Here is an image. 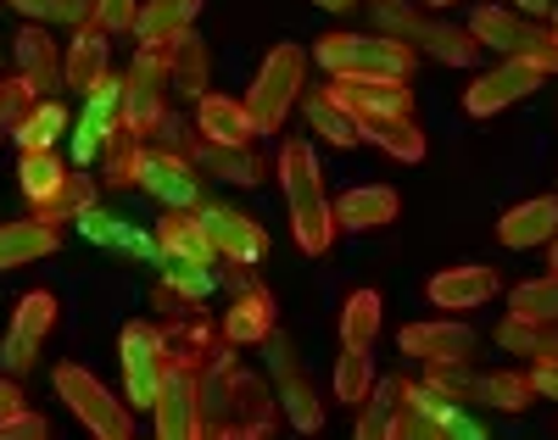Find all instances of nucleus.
Wrapping results in <instances>:
<instances>
[{
	"mask_svg": "<svg viewBox=\"0 0 558 440\" xmlns=\"http://www.w3.org/2000/svg\"><path fill=\"white\" fill-rule=\"evenodd\" d=\"M279 190H286V201L302 207L313 195H324V173H318V157L307 139H291L286 151H279Z\"/></svg>",
	"mask_w": 558,
	"mask_h": 440,
	"instance_id": "nucleus-24",
	"label": "nucleus"
},
{
	"mask_svg": "<svg viewBox=\"0 0 558 440\" xmlns=\"http://www.w3.org/2000/svg\"><path fill=\"white\" fill-rule=\"evenodd\" d=\"M397 352L402 357H418V363H463L475 357V329L470 323H447V318H430V323H408L397 334Z\"/></svg>",
	"mask_w": 558,
	"mask_h": 440,
	"instance_id": "nucleus-8",
	"label": "nucleus"
},
{
	"mask_svg": "<svg viewBox=\"0 0 558 440\" xmlns=\"http://www.w3.org/2000/svg\"><path fill=\"white\" fill-rule=\"evenodd\" d=\"M391 218H397V190H386V184H352L336 201V229H352V234L386 229Z\"/></svg>",
	"mask_w": 558,
	"mask_h": 440,
	"instance_id": "nucleus-16",
	"label": "nucleus"
},
{
	"mask_svg": "<svg viewBox=\"0 0 558 440\" xmlns=\"http://www.w3.org/2000/svg\"><path fill=\"white\" fill-rule=\"evenodd\" d=\"M268 329H274V296L263 284L241 290L223 313V340L229 346H257V340H268Z\"/></svg>",
	"mask_w": 558,
	"mask_h": 440,
	"instance_id": "nucleus-18",
	"label": "nucleus"
},
{
	"mask_svg": "<svg viewBox=\"0 0 558 440\" xmlns=\"http://www.w3.org/2000/svg\"><path fill=\"white\" fill-rule=\"evenodd\" d=\"M553 39H558V12H553Z\"/></svg>",
	"mask_w": 558,
	"mask_h": 440,
	"instance_id": "nucleus-60",
	"label": "nucleus"
},
{
	"mask_svg": "<svg viewBox=\"0 0 558 440\" xmlns=\"http://www.w3.org/2000/svg\"><path fill=\"white\" fill-rule=\"evenodd\" d=\"M140 0H89V28L101 34H134Z\"/></svg>",
	"mask_w": 558,
	"mask_h": 440,
	"instance_id": "nucleus-46",
	"label": "nucleus"
},
{
	"mask_svg": "<svg viewBox=\"0 0 558 440\" xmlns=\"http://www.w3.org/2000/svg\"><path fill=\"white\" fill-rule=\"evenodd\" d=\"M368 390H375V357H368V346H347L336 363V402L363 407Z\"/></svg>",
	"mask_w": 558,
	"mask_h": 440,
	"instance_id": "nucleus-35",
	"label": "nucleus"
},
{
	"mask_svg": "<svg viewBox=\"0 0 558 440\" xmlns=\"http://www.w3.org/2000/svg\"><path fill=\"white\" fill-rule=\"evenodd\" d=\"M168 62H173V45L168 39H140V51L123 73V84H151V89H168Z\"/></svg>",
	"mask_w": 558,
	"mask_h": 440,
	"instance_id": "nucleus-40",
	"label": "nucleus"
},
{
	"mask_svg": "<svg viewBox=\"0 0 558 440\" xmlns=\"http://www.w3.org/2000/svg\"><path fill=\"white\" fill-rule=\"evenodd\" d=\"M0 440H51V418H39V413H7L0 418Z\"/></svg>",
	"mask_w": 558,
	"mask_h": 440,
	"instance_id": "nucleus-50",
	"label": "nucleus"
},
{
	"mask_svg": "<svg viewBox=\"0 0 558 440\" xmlns=\"http://www.w3.org/2000/svg\"><path fill=\"white\" fill-rule=\"evenodd\" d=\"M413 39L430 45V57L447 62V68H481V51H486L470 28H452V23H418Z\"/></svg>",
	"mask_w": 558,
	"mask_h": 440,
	"instance_id": "nucleus-25",
	"label": "nucleus"
},
{
	"mask_svg": "<svg viewBox=\"0 0 558 440\" xmlns=\"http://www.w3.org/2000/svg\"><path fill=\"white\" fill-rule=\"evenodd\" d=\"M475 407L525 413V407H531V379H525V374H486V379L475 384Z\"/></svg>",
	"mask_w": 558,
	"mask_h": 440,
	"instance_id": "nucleus-38",
	"label": "nucleus"
},
{
	"mask_svg": "<svg viewBox=\"0 0 558 440\" xmlns=\"http://www.w3.org/2000/svg\"><path fill=\"white\" fill-rule=\"evenodd\" d=\"M140 151H146L140 139L118 134V139L107 145V151H101V179H107V184H118V190L140 184Z\"/></svg>",
	"mask_w": 558,
	"mask_h": 440,
	"instance_id": "nucleus-42",
	"label": "nucleus"
},
{
	"mask_svg": "<svg viewBox=\"0 0 558 440\" xmlns=\"http://www.w3.org/2000/svg\"><path fill=\"white\" fill-rule=\"evenodd\" d=\"M223 279H229V290H235V296H241V290H252V273H246V262L223 268Z\"/></svg>",
	"mask_w": 558,
	"mask_h": 440,
	"instance_id": "nucleus-55",
	"label": "nucleus"
},
{
	"mask_svg": "<svg viewBox=\"0 0 558 440\" xmlns=\"http://www.w3.org/2000/svg\"><path fill=\"white\" fill-rule=\"evenodd\" d=\"M547 246H553V273H558V234H553V240H547Z\"/></svg>",
	"mask_w": 558,
	"mask_h": 440,
	"instance_id": "nucleus-58",
	"label": "nucleus"
},
{
	"mask_svg": "<svg viewBox=\"0 0 558 440\" xmlns=\"http://www.w3.org/2000/svg\"><path fill=\"white\" fill-rule=\"evenodd\" d=\"M425 384L436 390V396L458 402V407H475V374H470V357L463 363H425Z\"/></svg>",
	"mask_w": 558,
	"mask_h": 440,
	"instance_id": "nucleus-39",
	"label": "nucleus"
},
{
	"mask_svg": "<svg viewBox=\"0 0 558 440\" xmlns=\"http://www.w3.org/2000/svg\"><path fill=\"white\" fill-rule=\"evenodd\" d=\"M123 352V390L134 413H151L162 396V329L157 323H123L118 334Z\"/></svg>",
	"mask_w": 558,
	"mask_h": 440,
	"instance_id": "nucleus-4",
	"label": "nucleus"
},
{
	"mask_svg": "<svg viewBox=\"0 0 558 440\" xmlns=\"http://www.w3.org/2000/svg\"><path fill=\"white\" fill-rule=\"evenodd\" d=\"M525 379H531V396H547V402H558V363H536Z\"/></svg>",
	"mask_w": 558,
	"mask_h": 440,
	"instance_id": "nucleus-52",
	"label": "nucleus"
},
{
	"mask_svg": "<svg viewBox=\"0 0 558 440\" xmlns=\"http://www.w3.org/2000/svg\"><path fill=\"white\" fill-rule=\"evenodd\" d=\"M162 112H168L162 89H151V84H123L118 123H123V134H129V139H140V145H146V139L157 134V118H162Z\"/></svg>",
	"mask_w": 558,
	"mask_h": 440,
	"instance_id": "nucleus-26",
	"label": "nucleus"
},
{
	"mask_svg": "<svg viewBox=\"0 0 558 440\" xmlns=\"http://www.w3.org/2000/svg\"><path fill=\"white\" fill-rule=\"evenodd\" d=\"M62 129H68V112H62V101L51 95V101H34L28 107V118L17 123L12 139H17V151H51Z\"/></svg>",
	"mask_w": 558,
	"mask_h": 440,
	"instance_id": "nucleus-32",
	"label": "nucleus"
},
{
	"mask_svg": "<svg viewBox=\"0 0 558 440\" xmlns=\"http://www.w3.org/2000/svg\"><path fill=\"white\" fill-rule=\"evenodd\" d=\"M520 12H531V17H542V12H553V0H514Z\"/></svg>",
	"mask_w": 558,
	"mask_h": 440,
	"instance_id": "nucleus-56",
	"label": "nucleus"
},
{
	"mask_svg": "<svg viewBox=\"0 0 558 440\" xmlns=\"http://www.w3.org/2000/svg\"><path fill=\"white\" fill-rule=\"evenodd\" d=\"M196 168L213 173V179H223V184H263V173H268L252 145H213V139H202Z\"/></svg>",
	"mask_w": 558,
	"mask_h": 440,
	"instance_id": "nucleus-23",
	"label": "nucleus"
},
{
	"mask_svg": "<svg viewBox=\"0 0 558 440\" xmlns=\"http://www.w3.org/2000/svg\"><path fill=\"white\" fill-rule=\"evenodd\" d=\"M536 28H542V23L508 12V7H475V17H470V34H475L481 45H492V51H508V57H520L525 45L536 39Z\"/></svg>",
	"mask_w": 558,
	"mask_h": 440,
	"instance_id": "nucleus-20",
	"label": "nucleus"
},
{
	"mask_svg": "<svg viewBox=\"0 0 558 440\" xmlns=\"http://www.w3.org/2000/svg\"><path fill=\"white\" fill-rule=\"evenodd\" d=\"M140 190H151L162 207H179V212H196L202 207V179H196V162H184L179 151H140Z\"/></svg>",
	"mask_w": 558,
	"mask_h": 440,
	"instance_id": "nucleus-6",
	"label": "nucleus"
},
{
	"mask_svg": "<svg viewBox=\"0 0 558 440\" xmlns=\"http://www.w3.org/2000/svg\"><path fill=\"white\" fill-rule=\"evenodd\" d=\"M324 95L357 123H368V118H413L408 78H330Z\"/></svg>",
	"mask_w": 558,
	"mask_h": 440,
	"instance_id": "nucleus-5",
	"label": "nucleus"
},
{
	"mask_svg": "<svg viewBox=\"0 0 558 440\" xmlns=\"http://www.w3.org/2000/svg\"><path fill=\"white\" fill-rule=\"evenodd\" d=\"M151 139H162V151H179L184 162H196V151H202V129H196V123H184L179 112H162Z\"/></svg>",
	"mask_w": 558,
	"mask_h": 440,
	"instance_id": "nucleus-45",
	"label": "nucleus"
},
{
	"mask_svg": "<svg viewBox=\"0 0 558 440\" xmlns=\"http://www.w3.org/2000/svg\"><path fill=\"white\" fill-rule=\"evenodd\" d=\"M7 7H17L23 17H34V23H62V28H84L89 23V0H7Z\"/></svg>",
	"mask_w": 558,
	"mask_h": 440,
	"instance_id": "nucleus-41",
	"label": "nucleus"
},
{
	"mask_svg": "<svg viewBox=\"0 0 558 440\" xmlns=\"http://www.w3.org/2000/svg\"><path fill=\"white\" fill-rule=\"evenodd\" d=\"M12 329H23V334H34V340L51 334V329H57V296H51V290H28V296L17 302Z\"/></svg>",
	"mask_w": 558,
	"mask_h": 440,
	"instance_id": "nucleus-44",
	"label": "nucleus"
},
{
	"mask_svg": "<svg viewBox=\"0 0 558 440\" xmlns=\"http://www.w3.org/2000/svg\"><path fill=\"white\" fill-rule=\"evenodd\" d=\"M39 346H45V340H34V334L12 329L7 340H0V363H7V374H12V379H17V374H28V368L39 363Z\"/></svg>",
	"mask_w": 558,
	"mask_h": 440,
	"instance_id": "nucleus-49",
	"label": "nucleus"
},
{
	"mask_svg": "<svg viewBox=\"0 0 558 440\" xmlns=\"http://www.w3.org/2000/svg\"><path fill=\"white\" fill-rule=\"evenodd\" d=\"M279 407H286L291 429H302V435H318V429H324V407H318L313 384H307L296 368H291V374H279Z\"/></svg>",
	"mask_w": 558,
	"mask_h": 440,
	"instance_id": "nucleus-33",
	"label": "nucleus"
},
{
	"mask_svg": "<svg viewBox=\"0 0 558 440\" xmlns=\"http://www.w3.org/2000/svg\"><path fill=\"white\" fill-rule=\"evenodd\" d=\"M17 407H23V390H17V379H12V374H0V418L17 413Z\"/></svg>",
	"mask_w": 558,
	"mask_h": 440,
	"instance_id": "nucleus-54",
	"label": "nucleus"
},
{
	"mask_svg": "<svg viewBox=\"0 0 558 440\" xmlns=\"http://www.w3.org/2000/svg\"><path fill=\"white\" fill-rule=\"evenodd\" d=\"M57 246H62L57 223H39V218L0 223V273H7V268H28L39 257H57Z\"/></svg>",
	"mask_w": 558,
	"mask_h": 440,
	"instance_id": "nucleus-17",
	"label": "nucleus"
},
{
	"mask_svg": "<svg viewBox=\"0 0 558 440\" xmlns=\"http://www.w3.org/2000/svg\"><path fill=\"white\" fill-rule=\"evenodd\" d=\"M84 207H96V179H78V173H68L45 201H34V218L39 223H68V218H78Z\"/></svg>",
	"mask_w": 558,
	"mask_h": 440,
	"instance_id": "nucleus-31",
	"label": "nucleus"
},
{
	"mask_svg": "<svg viewBox=\"0 0 558 440\" xmlns=\"http://www.w3.org/2000/svg\"><path fill=\"white\" fill-rule=\"evenodd\" d=\"M302 73H307L302 45H274L268 51V62L257 68V84L246 95V112H252L257 134H279V123H286V112L296 107V95H302Z\"/></svg>",
	"mask_w": 558,
	"mask_h": 440,
	"instance_id": "nucleus-2",
	"label": "nucleus"
},
{
	"mask_svg": "<svg viewBox=\"0 0 558 440\" xmlns=\"http://www.w3.org/2000/svg\"><path fill=\"white\" fill-rule=\"evenodd\" d=\"M531 357H536V363H558V323H542V334H536Z\"/></svg>",
	"mask_w": 558,
	"mask_h": 440,
	"instance_id": "nucleus-53",
	"label": "nucleus"
},
{
	"mask_svg": "<svg viewBox=\"0 0 558 440\" xmlns=\"http://www.w3.org/2000/svg\"><path fill=\"white\" fill-rule=\"evenodd\" d=\"M497 290H502L497 268L463 262V268H447V273H436V279H430V302H436V307H447V313H470V307L492 302Z\"/></svg>",
	"mask_w": 558,
	"mask_h": 440,
	"instance_id": "nucleus-13",
	"label": "nucleus"
},
{
	"mask_svg": "<svg viewBox=\"0 0 558 440\" xmlns=\"http://www.w3.org/2000/svg\"><path fill=\"white\" fill-rule=\"evenodd\" d=\"M313 62L336 78H413V45L397 34H324Z\"/></svg>",
	"mask_w": 558,
	"mask_h": 440,
	"instance_id": "nucleus-1",
	"label": "nucleus"
},
{
	"mask_svg": "<svg viewBox=\"0 0 558 440\" xmlns=\"http://www.w3.org/2000/svg\"><path fill=\"white\" fill-rule=\"evenodd\" d=\"M375 334H380V296L375 290H352L341 307V340L347 346H368Z\"/></svg>",
	"mask_w": 558,
	"mask_h": 440,
	"instance_id": "nucleus-37",
	"label": "nucleus"
},
{
	"mask_svg": "<svg viewBox=\"0 0 558 440\" xmlns=\"http://www.w3.org/2000/svg\"><path fill=\"white\" fill-rule=\"evenodd\" d=\"M151 307L162 313V323H173V318H191V313H196L202 302H184V296H179V290H173V284L162 279V284L151 290Z\"/></svg>",
	"mask_w": 558,
	"mask_h": 440,
	"instance_id": "nucleus-51",
	"label": "nucleus"
},
{
	"mask_svg": "<svg viewBox=\"0 0 558 440\" xmlns=\"http://www.w3.org/2000/svg\"><path fill=\"white\" fill-rule=\"evenodd\" d=\"M62 179H68V168L57 162V151H23V195L28 201H45Z\"/></svg>",
	"mask_w": 558,
	"mask_h": 440,
	"instance_id": "nucleus-43",
	"label": "nucleus"
},
{
	"mask_svg": "<svg viewBox=\"0 0 558 440\" xmlns=\"http://www.w3.org/2000/svg\"><path fill=\"white\" fill-rule=\"evenodd\" d=\"M57 396L73 407V418H78L89 435H101V440H129V435H134V407L118 402L112 390H107L96 374H84L78 363H62V368H57Z\"/></svg>",
	"mask_w": 558,
	"mask_h": 440,
	"instance_id": "nucleus-3",
	"label": "nucleus"
},
{
	"mask_svg": "<svg viewBox=\"0 0 558 440\" xmlns=\"http://www.w3.org/2000/svg\"><path fill=\"white\" fill-rule=\"evenodd\" d=\"M17 78L28 84L34 101H51L62 89V45L51 39V28H23L17 34Z\"/></svg>",
	"mask_w": 558,
	"mask_h": 440,
	"instance_id": "nucleus-10",
	"label": "nucleus"
},
{
	"mask_svg": "<svg viewBox=\"0 0 558 440\" xmlns=\"http://www.w3.org/2000/svg\"><path fill=\"white\" fill-rule=\"evenodd\" d=\"M101 73H107V34L84 23L73 34V45H68V57H62V84L78 89V95H89Z\"/></svg>",
	"mask_w": 558,
	"mask_h": 440,
	"instance_id": "nucleus-21",
	"label": "nucleus"
},
{
	"mask_svg": "<svg viewBox=\"0 0 558 440\" xmlns=\"http://www.w3.org/2000/svg\"><path fill=\"white\" fill-rule=\"evenodd\" d=\"M357 129H363V139H375L380 151L397 157V162H418V157H425V134H418L413 118H368Z\"/></svg>",
	"mask_w": 558,
	"mask_h": 440,
	"instance_id": "nucleus-28",
	"label": "nucleus"
},
{
	"mask_svg": "<svg viewBox=\"0 0 558 440\" xmlns=\"http://www.w3.org/2000/svg\"><path fill=\"white\" fill-rule=\"evenodd\" d=\"M558 234V195H536V201L502 212L497 223V240L508 252H531V246H547V240Z\"/></svg>",
	"mask_w": 558,
	"mask_h": 440,
	"instance_id": "nucleus-15",
	"label": "nucleus"
},
{
	"mask_svg": "<svg viewBox=\"0 0 558 440\" xmlns=\"http://www.w3.org/2000/svg\"><path fill=\"white\" fill-rule=\"evenodd\" d=\"M168 45H173L168 89H179V95H191V101H202V95H207V39L191 34V28H179Z\"/></svg>",
	"mask_w": 558,
	"mask_h": 440,
	"instance_id": "nucleus-22",
	"label": "nucleus"
},
{
	"mask_svg": "<svg viewBox=\"0 0 558 440\" xmlns=\"http://www.w3.org/2000/svg\"><path fill=\"white\" fill-rule=\"evenodd\" d=\"M157 252H162L168 262H213V257H218L213 240H207L202 212H179V207H168V212L157 218Z\"/></svg>",
	"mask_w": 558,
	"mask_h": 440,
	"instance_id": "nucleus-14",
	"label": "nucleus"
},
{
	"mask_svg": "<svg viewBox=\"0 0 558 440\" xmlns=\"http://www.w3.org/2000/svg\"><path fill=\"white\" fill-rule=\"evenodd\" d=\"M508 313L531 318V323H558V273H542V279L520 284L514 296H508Z\"/></svg>",
	"mask_w": 558,
	"mask_h": 440,
	"instance_id": "nucleus-36",
	"label": "nucleus"
},
{
	"mask_svg": "<svg viewBox=\"0 0 558 440\" xmlns=\"http://www.w3.org/2000/svg\"><path fill=\"white\" fill-rule=\"evenodd\" d=\"M196 379L191 368H162V396H157V435L162 440H191L202 435V413H196Z\"/></svg>",
	"mask_w": 558,
	"mask_h": 440,
	"instance_id": "nucleus-11",
	"label": "nucleus"
},
{
	"mask_svg": "<svg viewBox=\"0 0 558 440\" xmlns=\"http://www.w3.org/2000/svg\"><path fill=\"white\" fill-rule=\"evenodd\" d=\"M291 229H296V246L307 257H324V252H330V240H336V207L324 201V195H313V201L291 207Z\"/></svg>",
	"mask_w": 558,
	"mask_h": 440,
	"instance_id": "nucleus-29",
	"label": "nucleus"
},
{
	"mask_svg": "<svg viewBox=\"0 0 558 440\" xmlns=\"http://www.w3.org/2000/svg\"><path fill=\"white\" fill-rule=\"evenodd\" d=\"M536 89H542V73H536L531 62H520V57H508L502 68L481 73L470 89H463V107H470L475 118H492V112L525 101V95H536Z\"/></svg>",
	"mask_w": 558,
	"mask_h": 440,
	"instance_id": "nucleus-7",
	"label": "nucleus"
},
{
	"mask_svg": "<svg viewBox=\"0 0 558 440\" xmlns=\"http://www.w3.org/2000/svg\"><path fill=\"white\" fill-rule=\"evenodd\" d=\"M168 284L179 290L184 302L213 296V273H207V262H168Z\"/></svg>",
	"mask_w": 558,
	"mask_h": 440,
	"instance_id": "nucleus-48",
	"label": "nucleus"
},
{
	"mask_svg": "<svg viewBox=\"0 0 558 440\" xmlns=\"http://www.w3.org/2000/svg\"><path fill=\"white\" fill-rule=\"evenodd\" d=\"M313 7H324V12H352L357 0H313Z\"/></svg>",
	"mask_w": 558,
	"mask_h": 440,
	"instance_id": "nucleus-57",
	"label": "nucleus"
},
{
	"mask_svg": "<svg viewBox=\"0 0 558 440\" xmlns=\"http://www.w3.org/2000/svg\"><path fill=\"white\" fill-rule=\"evenodd\" d=\"M402 390H408V379H375V390L363 396V413H357V440H380L386 435L391 413L402 407Z\"/></svg>",
	"mask_w": 558,
	"mask_h": 440,
	"instance_id": "nucleus-34",
	"label": "nucleus"
},
{
	"mask_svg": "<svg viewBox=\"0 0 558 440\" xmlns=\"http://www.w3.org/2000/svg\"><path fill=\"white\" fill-rule=\"evenodd\" d=\"M274 390L268 379L257 374H229V435H241V440H257V435H274Z\"/></svg>",
	"mask_w": 558,
	"mask_h": 440,
	"instance_id": "nucleus-12",
	"label": "nucleus"
},
{
	"mask_svg": "<svg viewBox=\"0 0 558 440\" xmlns=\"http://www.w3.org/2000/svg\"><path fill=\"white\" fill-rule=\"evenodd\" d=\"M425 7H452V0H425Z\"/></svg>",
	"mask_w": 558,
	"mask_h": 440,
	"instance_id": "nucleus-59",
	"label": "nucleus"
},
{
	"mask_svg": "<svg viewBox=\"0 0 558 440\" xmlns=\"http://www.w3.org/2000/svg\"><path fill=\"white\" fill-rule=\"evenodd\" d=\"M202 212V223H207V240H213V252L223 257V262H263L268 257V234H263V223H252L246 212H235V207H196Z\"/></svg>",
	"mask_w": 558,
	"mask_h": 440,
	"instance_id": "nucleus-9",
	"label": "nucleus"
},
{
	"mask_svg": "<svg viewBox=\"0 0 558 440\" xmlns=\"http://www.w3.org/2000/svg\"><path fill=\"white\" fill-rule=\"evenodd\" d=\"M202 12V0H140V17L134 34L140 39H173L179 28H191Z\"/></svg>",
	"mask_w": 558,
	"mask_h": 440,
	"instance_id": "nucleus-27",
	"label": "nucleus"
},
{
	"mask_svg": "<svg viewBox=\"0 0 558 440\" xmlns=\"http://www.w3.org/2000/svg\"><path fill=\"white\" fill-rule=\"evenodd\" d=\"M28 107H34L28 84H23V78H0V139L17 134V123L28 118Z\"/></svg>",
	"mask_w": 558,
	"mask_h": 440,
	"instance_id": "nucleus-47",
	"label": "nucleus"
},
{
	"mask_svg": "<svg viewBox=\"0 0 558 440\" xmlns=\"http://www.w3.org/2000/svg\"><path fill=\"white\" fill-rule=\"evenodd\" d=\"M196 129H202V139H213V145H252V139H257V123H252L246 101H223V95H202Z\"/></svg>",
	"mask_w": 558,
	"mask_h": 440,
	"instance_id": "nucleus-19",
	"label": "nucleus"
},
{
	"mask_svg": "<svg viewBox=\"0 0 558 440\" xmlns=\"http://www.w3.org/2000/svg\"><path fill=\"white\" fill-rule=\"evenodd\" d=\"M296 101H302V118H307V129H313V134H324L330 145H347V151H352V145L363 139L357 118H347V112L330 101V95H296Z\"/></svg>",
	"mask_w": 558,
	"mask_h": 440,
	"instance_id": "nucleus-30",
	"label": "nucleus"
}]
</instances>
